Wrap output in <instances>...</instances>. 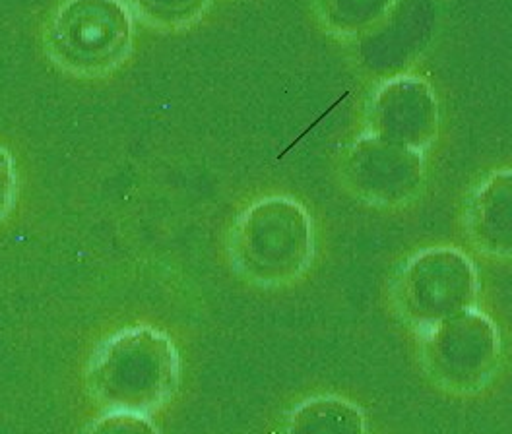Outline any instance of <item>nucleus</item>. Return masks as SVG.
<instances>
[{
	"label": "nucleus",
	"instance_id": "f257e3e1",
	"mask_svg": "<svg viewBox=\"0 0 512 434\" xmlns=\"http://www.w3.org/2000/svg\"><path fill=\"white\" fill-rule=\"evenodd\" d=\"M179 369L171 338L136 326L101 343L88 369V388L109 411L146 415L171 400L179 386Z\"/></svg>",
	"mask_w": 512,
	"mask_h": 434
},
{
	"label": "nucleus",
	"instance_id": "f03ea898",
	"mask_svg": "<svg viewBox=\"0 0 512 434\" xmlns=\"http://www.w3.org/2000/svg\"><path fill=\"white\" fill-rule=\"evenodd\" d=\"M47 53L78 76H103L127 59L132 16L121 0H68L47 28Z\"/></svg>",
	"mask_w": 512,
	"mask_h": 434
},
{
	"label": "nucleus",
	"instance_id": "7ed1b4c3",
	"mask_svg": "<svg viewBox=\"0 0 512 434\" xmlns=\"http://www.w3.org/2000/svg\"><path fill=\"white\" fill-rule=\"evenodd\" d=\"M309 221L305 212L284 198L255 204L239 219L231 252L235 266L260 283H278L297 274L309 254Z\"/></svg>",
	"mask_w": 512,
	"mask_h": 434
},
{
	"label": "nucleus",
	"instance_id": "20e7f679",
	"mask_svg": "<svg viewBox=\"0 0 512 434\" xmlns=\"http://www.w3.org/2000/svg\"><path fill=\"white\" fill-rule=\"evenodd\" d=\"M375 136L406 146L423 148L437 132L439 107L431 86L416 76L384 82L371 99Z\"/></svg>",
	"mask_w": 512,
	"mask_h": 434
},
{
	"label": "nucleus",
	"instance_id": "39448f33",
	"mask_svg": "<svg viewBox=\"0 0 512 434\" xmlns=\"http://www.w3.org/2000/svg\"><path fill=\"white\" fill-rule=\"evenodd\" d=\"M476 229L495 250H512V173L497 175L476 200Z\"/></svg>",
	"mask_w": 512,
	"mask_h": 434
},
{
	"label": "nucleus",
	"instance_id": "423d86ee",
	"mask_svg": "<svg viewBox=\"0 0 512 434\" xmlns=\"http://www.w3.org/2000/svg\"><path fill=\"white\" fill-rule=\"evenodd\" d=\"M396 0H322L326 26L338 35L353 37L373 28Z\"/></svg>",
	"mask_w": 512,
	"mask_h": 434
},
{
	"label": "nucleus",
	"instance_id": "0eeeda50",
	"mask_svg": "<svg viewBox=\"0 0 512 434\" xmlns=\"http://www.w3.org/2000/svg\"><path fill=\"white\" fill-rule=\"evenodd\" d=\"M136 14L150 26L179 30L196 22L208 0H132Z\"/></svg>",
	"mask_w": 512,
	"mask_h": 434
},
{
	"label": "nucleus",
	"instance_id": "6e6552de",
	"mask_svg": "<svg viewBox=\"0 0 512 434\" xmlns=\"http://www.w3.org/2000/svg\"><path fill=\"white\" fill-rule=\"evenodd\" d=\"M86 434H156V429L144 415L109 411Z\"/></svg>",
	"mask_w": 512,
	"mask_h": 434
},
{
	"label": "nucleus",
	"instance_id": "1a4fd4ad",
	"mask_svg": "<svg viewBox=\"0 0 512 434\" xmlns=\"http://www.w3.org/2000/svg\"><path fill=\"white\" fill-rule=\"evenodd\" d=\"M16 200V171L14 159L0 148V221L10 214Z\"/></svg>",
	"mask_w": 512,
	"mask_h": 434
}]
</instances>
